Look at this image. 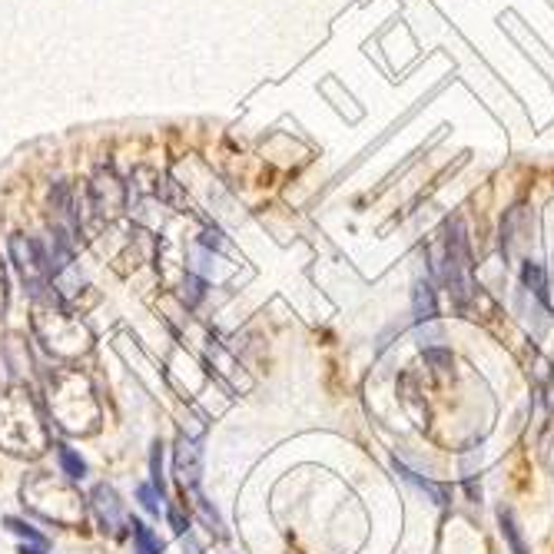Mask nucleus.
<instances>
[{"instance_id": "19", "label": "nucleus", "mask_w": 554, "mask_h": 554, "mask_svg": "<svg viewBox=\"0 0 554 554\" xmlns=\"http://www.w3.org/2000/svg\"><path fill=\"white\" fill-rule=\"evenodd\" d=\"M20 554H47V551L37 545H20Z\"/></svg>"}, {"instance_id": "1", "label": "nucleus", "mask_w": 554, "mask_h": 554, "mask_svg": "<svg viewBox=\"0 0 554 554\" xmlns=\"http://www.w3.org/2000/svg\"><path fill=\"white\" fill-rule=\"evenodd\" d=\"M0 448L17 458H40L50 448V422L30 389L0 392Z\"/></svg>"}, {"instance_id": "8", "label": "nucleus", "mask_w": 554, "mask_h": 554, "mask_svg": "<svg viewBox=\"0 0 554 554\" xmlns=\"http://www.w3.org/2000/svg\"><path fill=\"white\" fill-rule=\"evenodd\" d=\"M415 322L418 326H425V322H435L438 316V306H435V289H432V282L428 279H418L415 282Z\"/></svg>"}, {"instance_id": "14", "label": "nucleus", "mask_w": 554, "mask_h": 554, "mask_svg": "<svg viewBox=\"0 0 554 554\" xmlns=\"http://www.w3.org/2000/svg\"><path fill=\"white\" fill-rule=\"evenodd\" d=\"M538 455H541V462H545V468L554 475V415H551V422L541 428V438H538Z\"/></svg>"}, {"instance_id": "3", "label": "nucleus", "mask_w": 554, "mask_h": 554, "mask_svg": "<svg viewBox=\"0 0 554 554\" xmlns=\"http://www.w3.org/2000/svg\"><path fill=\"white\" fill-rule=\"evenodd\" d=\"M445 286L452 292V299L458 302V309H468V299L475 296V263H472V246L462 223H448L445 233Z\"/></svg>"}, {"instance_id": "7", "label": "nucleus", "mask_w": 554, "mask_h": 554, "mask_svg": "<svg viewBox=\"0 0 554 554\" xmlns=\"http://www.w3.org/2000/svg\"><path fill=\"white\" fill-rule=\"evenodd\" d=\"M392 465H395V472H399V475L405 478V482H409V485H415L418 491H425V495L432 498L438 508H448V488L435 485L432 478H422V475H418V472H412V468L405 465V462H399V458H395Z\"/></svg>"}, {"instance_id": "17", "label": "nucleus", "mask_w": 554, "mask_h": 554, "mask_svg": "<svg viewBox=\"0 0 554 554\" xmlns=\"http://www.w3.org/2000/svg\"><path fill=\"white\" fill-rule=\"evenodd\" d=\"M166 518H170V525H173V531L176 535H186L190 531V521H183V515H180V508H166Z\"/></svg>"}, {"instance_id": "18", "label": "nucleus", "mask_w": 554, "mask_h": 554, "mask_svg": "<svg viewBox=\"0 0 554 554\" xmlns=\"http://www.w3.org/2000/svg\"><path fill=\"white\" fill-rule=\"evenodd\" d=\"M7 309V276H4V263H0V316Z\"/></svg>"}, {"instance_id": "13", "label": "nucleus", "mask_w": 554, "mask_h": 554, "mask_svg": "<svg viewBox=\"0 0 554 554\" xmlns=\"http://www.w3.org/2000/svg\"><path fill=\"white\" fill-rule=\"evenodd\" d=\"M498 521H501V535H505L508 548L515 551V554H531L528 545H525V538H521V528H518L515 515H511V508H501L498 511Z\"/></svg>"}, {"instance_id": "2", "label": "nucleus", "mask_w": 554, "mask_h": 554, "mask_svg": "<svg viewBox=\"0 0 554 554\" xmlns=\"http://www.w3.org/2000/svg\"><path fill=\"white\" fill-rule=\"evenodd\" d=\"M50 415L67 435H90L100 425V405L80 372H57L50 379Z\"/></svg>"}, {"instance_id": "6", "label": "nucleus", "mask_w": 554, "mask_h": 554, "mask_svg": "<svg viewBox=\"0 0 554 554\" xmlns=\"http://www.w3.org/2000/svg\"><path fill=\"white\" fill-rule=\"evenodd\" d=\"M176 472H180L183 485H190V488H196V482H200V448H196L186 435L176 442Z\"/></svg>"}, {"instance_id": "9", "label": "nucleus", "mask_w": 554, "mask_h": 554, "mask_svg": "<svg viewBox=\"0 0 554 554\" xmlns=\"http://www.w3.org/2000/svg\"><path fill=\"white\" fill-rule=\"evenodd\" d=\"M130 531H133V548H137V554H163V541L150 525H143V521L133 518Z\"/></svg>"}, {"instance_id": "10", "label": "nucleus", "mask_w": 554, "mask_h": 554, "mask_svg": "<svg viewBox=\"0 0 554 554\" xmlns=\"http://www.w3.org/2000/svg\"><path fill=\"white\" fill-rule=\"evenodd\" d=\"M57 448V462H60V475H67L70 482H80V478H87V462H83V458L73 452L70 445H54Z\"/></svg>"}, {"instance_id": "5", "label": "nucleus", "mask_w": 554, "mask_h": 554, "mask_svg": "<svg viewBox=\"0 0 554 554\" xmlns=\"http://www.w3.org/2000/svg\"><path fill=\"white\" fill-rule=\"evenodd\" d=\"M90 505H93V511H97L100 528L110 531V535H113V531H117L120 525H130V521H127V508H123V501H120L117 488H113V485L100 482L97 488H93Z\"/></svg>"}, {"instance_id": "12", "label": "nucleus", "mask_w": 554, "mask_h": 554, "mask_svg": "<svg viewBox=\"0 0 554 554\" xmlns=\"http://www.w3.org/2000/svg\"><path fill=\"white\" fill-rule=\"evenodd\" d=\"M521 279H525V289L535 296L541 306H548V282H545V269L538 263H525L521 266Z\"/></svg>"}, {"instance_id": "16", "label": "nucleus", "mask_w": 554, "mask_h": 554, "mask_svg": "<svg viewBox=\"0 0 554 554\" xmlns=\"http://www.w3.org/2000/svg\"><path fill=\"white\" fill-rule=\"evenodd\" d=\"M425 362L435 365L438 372H448L452 369V352L448 349H425Z\"/></svg>"}, {"instance_id": "15", "label": "nucleus", "mask_w": 554, "mask_h": 554, "mask_svg": "<svg viewBox=\"0 0 554 554\" xmlns=\"http://www.w3.org/2000/svg\"><path fill=\"white\" fill-rule=\"evenodd\" d=\"M137 498H140V505L150 511L153 518H160V511H163V501H160V491H156L153 485H137Z\"/></svg>"}, {"instance_id": "4", "label": "nucleus", "mask_w": 554, "mask_h": 554, "mask_svg": "<svg viewBox=\"0 0 554 554\" xmlns=\"http://www.w3.org/2000/svg\"><path fill=\"white\" fill-rule=\"evenodd\" d=\"M10 259H14L20 279H24V286L34 292L40 299L50 282V259L44 256V246L37 243V239L30 236H10Z\"/></svg>"}, {"instance_id": "11", "label": "nucleus", "mask_w": 554, "mask_h": 554, "mask_svg": "<svg viewBox=\"0 0 554 554\" xmlns=\"http://www.w3.org/2000/svg\"><path fill=\"white\" fill-rule=\"evenodd\" d=\"M4 528L10 531V535H17L24 545H37V548H47V535L44 531H37L34 525H27L24 518H17V515H7L4 518Z\"/></svg>"}]
</instances>
